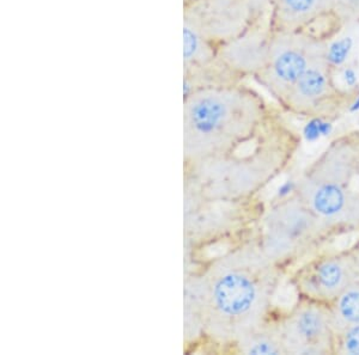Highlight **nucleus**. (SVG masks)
Wrapping results in <instances>:
<instances>
[{"instance_id":"nucleus-12","label":"nucleus","mask_w":359,"mask_h":355,"mask_svg":"<svg viewBox=\"0 0 359 355\" xmlns=\"http://www.w3.org/2000/svg\"><path fill=\"white\" fill-rule=\"evenodd\" d=\"M271 33L267 15L247 33L219 49L217 60L242 81L255 77L265 65Z\"/></svg>"},{"instance_id":"nucleus-10","label":"nucleus","mask_w":359,"mask_h":355,"mask_svg":"<svg viewBox=\"0 0 359 355\" xmlns=\"http://www.w3.org/2000/svg\"><path fill=\"white\" fill-rule=\"evenodd\" d=\"M277 323L286 354H334L337 335L328 305L299 298Z\"/></svg>"},{"instance_id":"nucleus-14","label":"nucleus","mask_w":359,"mask_h":355,"mask_svg":"<svg viewBox=\"0 0 359 355\" xmlns=\"http://www.w3.org/2000/svg\"><path fill=\"white\" fill-rule=\"evenodd\" d=\"M328 307L337 336L347 328L359 324V278Z\"/></svg>"},{"instance_id":"nucleus-8","label":"nucleus","mask_w":359,"mask_h":355,"mask_svg":"<svg viewBox=\"0 0 359 355\" xmlns=\"http://www.w3.org/2000/svg\"><path fill=\"white\" fill-rule=\"evenodd\" d=\"M334 72L328 54L318 57L291 89L280 106L287 113L304 118H337L352 102L355 94L339 88Z\"/></svg>"},{"instance_id":"nucleus-1","label":"nucleus","mask_w":359,"mask_h":355,"mask_svg":"<svg viewBox=\"0 0 359 355\" xmlns=\"http://www.w3.org/2000/svg\"><path fill=\"white\" fill-rule=\"evenodd\" d=\"M285 268L269 260L253 233L184 270V323L203 331V346L230 351L267 322Z\"/></svg>"},{"instance_id":"nucleus-6","label":"nucleus","mask_w":359,"mask_h":355,"mask_svg":"<svg viewBox=\"0 0 359 355\" xmlns=\"http://www.w3.org/2000/svg\"><path fill=\"white\" fill-rule=\"evenodd\" d=\"M296 194L265 206L253 235L266 256L286 268L335 235Z\"/></svg>"},{"instance_id":"nucleus-7","label":"nucleus","mask_w":359,"mask_h":355,"mask_svg":"<svg viewBox=\"0 0 359 355\" xmlns=\"http://www.w3.org/2000/svg\"><path fill=\"white\" fill-rule=\"evenodd\" d=\"M332 39L328 34L313 30L272 32L265 65L254 81L280 106L309 67L328 54Z\"/></svg>"},{"instance_id":"nucleus-11","label":"nucleus","mask_w":359,"mask_h":355,"mask_svg":"<svg viewBox=\"0 0 359 355\" xmlns=\"http://www.w3.org/2000/svg\"><path fill=\"white\" fill-rule=\"evenodd\" d=\"M272 32H320L334 37L344 28L334 0H267Z\"/></svg>"},{"instance_id":"nucleus-17","label":"nucleus","mask_w":359,"mask_h":355,"mask_svg":"<svg viewBox=\"0 0 359 355\" xmlns=\"http://www.w3.org/2000/svg\"><path fill=\"white\" fill-rule=\"evenodd\" d=\"M358 249H359V245H358Z\"/></svg>"},{"instance_id":"nucleus-3","label":"nucleus","mask_w":359,"mask_h":355,"mask_svg":"<svg viewBox=\"0 0 359 355\" xmlns=\"http://www.w3.org/2000/svg\"><path fill=\"white\" fill-rule=\"evenodd\" d=\"M299 143L278 111L265 131L238 151L184 165V189L208 200H255L290 165Z\"/></svg>"},{"instance_id":"nucleus-5","label":"nucleus","mask_w":359,"mask_h":355,"mask_svg":"<svg viewBox=\"0 0 359 355\" xmlns=\"http://www.w3.org/2000/svg\"><path fill=\"white\" fill-rule=\"evenodd\" d=\"M269 13L267 0H184V69L215 62Z\"/></svg>"},{"instance_id":"nucleus-16","label":"nucleus","mask_w":359,"mask_h":355,"mask_svg":"<svg viewBox=\"0 0 359 355\" xmlns=\"http://www.w3.org/2000/svg\"><path fill=\"white\" fill-rule=\"evenodd\" d=\"M334 15L340 25H355L359 22V0H334Z\"/></svg>"},{"instance_id":"nucleus-15","label":"nucleus","mask_w":359,"mask_h":355,"mask_svg":"<svg viewBox=\"0 0 359 355\" xmlns=\"http://www.w3.org/2000/svg\"><path fill=\"white\" fill-rule=\"evenodd\" d=\"M335 353L359 355V324L347 328L337 336Z\"/></svg>"},{"instance_id":"nucleus-4","label":"nucleus","mask_w":359,"mask_h":355,"mask_svg":"<svg viewBox=\"0 0 359 355\" xmlns=\"http://www.w3.org/2000/svg\"><path fill=\"white\" fill-rule=\"evenodd\" d=\"M294 194L335 232L359 228V132L335 138L296 181Z\"/></svg>"},{"instance_id":"nucleus-13","label":"nucleus","mask_w":359,"mask_h":355,"mask_svg":"<svg viewBox=\"0 0 359 355\" xmlns=\"http://www.w3.org/2000/svg\"><path fill=\"white\" fill-rule=\"evenodd\" d=\"M230 351L245 355H285L277 319H273V314L267 322L238 340Z\"/></svg>"},{"instance_id":"nucleus-9","label":"nucleus","mask_w":359,"mask_h":355,"mask_svg":"<svg viewBox=\"0 0 359 355\" xmlns=\"http://www.w3.org/2000/svg\"><path fill=\"white\" fill-rule=\"evenodd\" d=\"M359 278L358 245L353 249L321 253L298 268L291 284L299 298L330 305Z\"/></svg>"},{"instance_id":"nucleus-2","label":"nucleus","mask_w":359,"mask_h":355,"mask_svg":"<svg viewBox=\"0 0 359 355\" xmlns=\"http://www.w3.org/2000/svg\"><path fill=\"white\" fill-rule=\"evenodd\" d=\"M277 113L245 82L188 95L184 97V165L238 151L257 139Z\"/></svg>"}]
</instances>
